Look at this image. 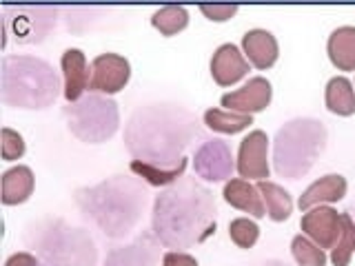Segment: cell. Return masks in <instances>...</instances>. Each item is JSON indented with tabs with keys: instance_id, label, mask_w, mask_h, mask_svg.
Here are the masks:
<instances>
[{
	"instance_id": "32",
	"label": "cell",
	"mask_w": 355,
	"mask_h": 266,
	"mask_svg": "<svg viewBox=\"0 0 355 266\" xmlns=\"http://www.w3.org/2000/svg\"><path fill=\"white\" fill-rule=\"evenodd\" d=\"M162 266H198V260L193 255L182 253V251H169V253H164Z\"/></svg>"
},
{
	"instance_id": "24",
	"label": "cell",
	"mask_w": 355,
	"mask_h": 266,
	"mask_svg": "<svg viewBox=\"0 0 355 266\" xmlns=\"http://www.w3.org/2000/svg\"><path fill=\"white\" fill-rule=\"evenodd\" d=\"M327 109L338 116L355 114V91L347 78H331L327 85Z\"/></svg>"
},
{
	"instance_id": "34",
	"label": "cell",
	"mask_w": 355,
	"mask_h": 266,
	"mask_svg": "<svg viewBox=\"0 0 355 266\" xmlns=\"http://www.w3.org/2000/svg\"><path fill=\"white\" fill-rule=\"evenodd\" d=\"M262 266H286V264H284V262H275V260H273V262H266V264H262Z\"/></svg>"
},
{
	"instance_id": "11",
	"label": "cell",
	"mask_w": 355,
	"mask_h": 266,
	"mask_svg": "<svg viewBox=\"0 0 355 266\" xmlns=\"http://www.w3.org/2000/svg\"><path fill=\"white\" fill-rule=\"evenodd\" d=\"M266 151H269V138H266V133L260 129L251 131L249 136L240 142L236 169L242 180H258L260 182V180H266V177H269L271 169H269Z\"/></svg>"
},
{
	"instance_id": "16",
	"label": "cell",
	"mask_w": 355,
	"mask_h": 266,
	"mask_svg": "<svg viewBox=\"0 0 355 266\" xmlns=\"http://www.w3.org/2000/svg\"><path fill=\"white\" fill-rule=\"evenodd\" d=\"M62 78H64V89L62 94L67 98V103H78L83 98L85 89H89V66H87V58L80 49H67L62 53Z\"/></svg>"
},
{
	"instance_id": "25",
	"label": "cell",
	"mask_w": 355,
	"mask_h": 266,
	"mask_svg": "<svg viewBox=\"0 0 355 266\" xmlns=\"http://www.w3.org/2000/svg\"><path fill=\"white\" fill-rule=\"evenodd\" d=\"M205 125L211 131L218 133H240L244 131L249 125H253L251 116L244 114H236V111H222V109H207L205 111Z\"/></svg>"
},
{
	"instance_id": "17",
	"label": "cell",
	"mask_w": 355,
	"mask_h": 266,
	"mask_svg": "<svg viewBox=\"0 0 355 266\" xmlns=\"http://www.w3.org/2000/svg\"><path fill=\"white\" fill-rule=\"evenodd\" d=\"M242 49H244V58L253 64L255 69L266 71L271 69L277 60V40L271 31L266 29H251L242 36Z\"/></svg>"
},
{
	"instance_id": "4",
	"label": "cell",
	"mask_w": 355,
	"mask_h": 266,
	"mask_svg": "<svg viewBox=\"0 0 355 266\" xmlns=\"http://www.w3.org/2000/svg\"><path fill=\"white\" fill-rule=\"evenodd\" d=\"M60 94V78L49 62L31 55H5L0 64V100L16 109H47Z\"/></svg>"
},
{
	"instance_id": "6",
	"label": "cell",
	"mask_w": 355,
	"mask_h": 266,
	"mask_svg": "<svg viewBox=\"0 0 355 266\" xmlns=\"http://www.w3.org/2000/svg\"><path fill=\"white\" fill-rule=\"evenodd\" d=\"M327 147V127L315 118H297L286 122L273 140L275 173L297 180L311 171Z\"/></svg>"
},
{
	"instance_id": "9",
	"label": "cell",
	"mask_w": 355,
	"mask_h": 266,
	"mask_svg": "<svg viewBox=\"0 0 355 266\" xmlns=\"http://www.w3.org/2000/svg\"><path fill=\"white\" fill-rule=\"evenodd\" d=\"M131 78V64L125 55L118 53H100L92 62V82L89 89L94 94H118L127 87Z\"/></svg>"
},
{
	"instance_id": "22",
	"label": "cell",
	"mask_w": 355,
	"mask_h": 266,
	"mask_svg": "<svg viewBox=\"0 0 355 266\" xmlns=\"http://www.w3.org/2000/svg\"><path fill=\"white\" fill-rule=\"evenodd\" d=\"M258 188L262 193L264 206H266V215H269L273 222H284L288 220L293 211V200L288 195L286 188H282L280 184L269 182V180H260Z\"/></svg>"
},
{
	"instance_id": "28",
	"label": "cell",
	"mask_w": 355,
	"mask_h": 266,
	"mask_svg": "<svg viewBox=\"0 0 355 266\" xmlns=\"http://www.w3.org/2000/svg\"><path fill=\"white\" fill-rule=\"evenodd\" d=\"M291 253L297 266H324L327 255L324 249H320L315 242H311L306 236H295L291 242Z\"/></svg>"
},
{
	"instance_id": "33",
	"label": "cell",
	"mask_w": 355,
	"mask_h": 266,
	"mask_svg": "<svg viewBox=\"0 0 355 266\" xmlns=\"http://www.w3.org/2000/svg\"><path fill=\"white\" fill-rule=\"evenodd\" d=\"M5 266H40V260H38L33 253L20 251V253H14V255H11V258L5 262Z\"/></svg>"
},
{
	"instance_id": "27",
	"label": "cell",
	"mask_w": 355,
	"mask_h": 266,
	"mask_svg": "<svg viewBox=\"0 0 355 266\" xmlns=\"http://www.w3.org/2000/svg\"><path fill=\"white\" fill-rule=\"evenodd\" d=\"M353 253H355V220L347 211V213H342V233L338 244L331 251V262L336 266H349Z\"/></svg>"
},
{
	"instance_id": "23",
	"label": "cell",
	"mask_w": 355,
	"mask_h": 266,
	"mask_svg": "<svg viewBox=\"0 0 355 266\" xmlns=\"http://www.w3.org/2000/svg\"><path fill=\"white\" fill-rule=\"evenodd\" d=\"M131 171L136 173L140 180H144L151 186H171V184H175L178 180H180V177H184L187 158L180 164L169 166V169H162V166H153V164H147V162L133 160L131 162Z\"/></svg>"
},
{
	"instance_id": "1",
	"label": "cell",
	"mask_w": 355,
	"mask_h": 266,
	"mask_svg": "<svg viewBox=\"0 0 355 266\" xmlns=\"http://www.w3.org/2000/svg\"><path fill=\"white\" fill-rule=\"evenodd\" d=\"M151 233L166 249H191L216 233V200L193 177H180L153 202Z\"/></svg>"
},
{
	"instance_id": "2",
	"label": "cell",
	"mask_w": 355,
	"mask_h": 266,
	"mask_svg": "<svg viewBox=\"0 0 355 266\" xmlns=\"http://www.w3.org/2000/svg\"><path fill=\"white\" fill-rule=\"evenodd\" d=\"M200 133L191 111L178 105H147L129 118L125 144L140 162L169 169L184 160V149Z\"/></svg>"
},
{
	"instance_id": "20",
	"label": "cell",
	"mask_w": 355,
	"mask_h": 266,
	"mask_svg": "<svg viewBox=\"0 0 355 266\" xmlns=\"http://www.w3.org/2000/svg\"><path fill=\"white\" fill-rule=\"evenodd\" d=\"M33 186H36V177H33L29 166H11L3 173V195H0V200H3L5 206L22 204L33 193Z\"/></svg>"
},
{
	"instance_id": "7",
	"label": "cell",
	"mask_w": 355,
	"mask_h": 266,
	"mask_svg": "<svg viewBox=\"0 0 355 266\" xmlns=\"http://www.w3.org/2000/svg\"><path fill=\"white\" fill-rule=\"evenodd\" d=\"M67 127L78 140L87 144H100L114 138L120 127V111L118 105L107 96L89 94L83 96L78 103L64 107Z\"/></svg>"
},
{
	"instance_id": "30",
	"label": "cell",
	"mask_w": 355,
	"mask_h": 266,
	"mask_svg": "<svg viewBox=\"0 0 355 266\" xmlns=\"http://www.w3.org/2000/svg\"><path fill=\"white\" fill-rule=\"evenodd\" d=\"M25 155V140L18 131L5 127L3 129V160L11 162Z\"/></svg>"
},
{
	"instance_id": "15",
	"label": "cell",
	"mask_w": 355,
	"mask_h": 266,
	"mask_svg": "<svg viewBox=\"0 0 355 266\" xmlns=\"http://www.w3.org/2000/svg\"><path fill=\"white\" fill-rule=\"evenodd\" d=\"M249 73V60L236 44H222L211 58V76L220 87H231Z\"/></svg>"
},
{
	"instance_id": "21",
	"label": "cell",
	"mask_w": 355,
	"mask_h": 266,
	"mask_svg": "<svg viewBox=\"0 0 355 266\" xmlns=\"http://www.w3.org/2000/svg\"><path fill=\"white\" fill-rule=\"evenodd\" d=\"M329 58L340 71H355V27H340L329 38Z\"/></svg>"
},
{
	"instance_id": "14",
	"label": "cell",
	"mask_w": 355,
	"mask_h": 266,
	"mask_svg": "<svg viewBox=\"0 0 355 266\" xmlns=\"http://www.w3.org/2000/svg\"><path fill=\"white\" fill-rule=\"evenodd\" d=\"M160 255V242L153 233H142L129 247H116L107 253L105 266H155Z\"/></svg>"
},
{
	"instance_id": "26",
	"label": "cell",
	"mask_w": 355,
	"mask_h": 266,
	"mask_svg": "<svg viewBox=\"0 0 355 266\" xmlns=\"http://www.w3.org/2000/svg\"><path fill=\"white\" fill-rule=\"evenodd\" d=\"M151 25L158 29L162 36H175L189 25V14L180 5H166L158 9L151 18Z\"/></svg>"
},
{
	"instance_id": "5",
	"label": "cell",
	"mask_w": 355,
	"mask_h": 266,
	"mask_svg": "<svg viewBox=\"0 0 355 266\" xmlns=\"http://www.w3.org/2000/svg\"><path fill=\"white\" fill-rule=\"evenodd\" d=\"M27 244L47 266H96L98 249L85 229L64 220H40L27 229Z\"/></svg>"
},
{
	"instance_id": "13",
	"label": "cell",
	"mask_w": 355,
	"mask_h": 266,
	"mask_svg": "<svg viewBox=\"0 0 355 266\" xmlns=\"http://www.w3.org/2000/svg\"><path fill=\"white\" fill-rule=\"evenodd\" d=\"M271 96H273L271 82L266 80V78L258 76V78H251L247 85L236 89V91L222 96V107H227V111L251 116L269 107Z\"/></svg>"
},
{
	"instance_id": "31",
	"label": "cell",
	"mask_w": 355,
	"mask_h": 266,
	"mask_svg": "<svg viewBox=\"0 0 355 266\" xmlns=\"http://www.w3.org/2000/svg\"><path fill=\"white\" fill-rule=\"evenodd\" d=\"M200 11H202L209 20L225 22V20H231L238 14V5H202Z\"/></svg>"
},
{
	"instance_id": "3",
	"label": "cell",
	"mask_w": 355,
	"mask_h": 266,
	"mask_svg": "<svg viewBox=\"0 0 355 266\" xmlns=\"http://www.w3.org/2000/svg\"><path fill=\"white\" fill-rule=\"evenodd\" d=\"M76 204L107 238H125L136 229L147 204V188L138 177L114 175L76 191Z\"/></svg>"
},
{
	"instance_id": "29",
	"label": "cell",
	"mask_w": 355,
	"mask_h": 266,
	"mask_svg": "<svg viewBox=\"0 0 355 266\" xmlns=\"http://www.w3.org/2000/svg\"><path fill=\"white\" fill-rule=\"evenodd\" d=\"M229 236L240 249H251L260 238V229L249 218H238L229 224Z\"/></svg>"
},
{
	"instance_id": "12",
	"label": "cell",
	"mask_w": 355,
	"mask_h": 266,
	"mask_svg": "<svg viewBox=\"0 0 355 266\" xmlns=\"http://www.w3.org/2000/svg\"><path fill=\"white\" fill-rule=\"evenodd\" d=\"M302 233L320 249H333L342 233V213L331 206H313L302 215Z\"/></svg>"
},
{
	"instance_id": "10",
	"label": "cell",
	"mask_w": 355,
	"mask_h": 266,
	"mask_svg": "<svg viewBox=\"0 0 355 266\" xmlns=\"http://www.w3.org/2000/svg\"><path fill=\"white\" fill-rule=\"evenodd\" d=\"M193 169L207 182H222L231 177L236 164H233L231 147L225 140H207L200 144V149L193 155Z\"/></svg>"
},
{
	"instance_id": "8",
	"label": "cell",
	"mask_w": 355,
	"mask_h": 266,
	"mask_svg": "<svg viewBox=\"0 0 355 266\" xmlns=\"http://www.w3.org/2000/svg\"><path fill=\"white\" fill-rule=\"evenodd\" d=\"M14 11L16 18L3 14V29H5L3 47L7 44L9 33H14V38L18 42H40L55 22V9L51 7H18Z\"/></svg>"
},
{
	"instance_id": "18",
	"label": "cell",
	"mask_w": 355,
	"mask_h": 266,
	"mask_svg": "<svg viewBox=\"0 0 355 266\" xmlns=\"http://www.w3.org/2000/svg\"><path fill=\"white\" fill-rule=\"evenodd\" d=\"M225 195L227 204L236 206L244 213H249L253 218H264L266 215V206H264V200H262V193L258 184H251L249 180H242V177H233L225 184Z\"/></svg>"
},
{
	"instance_id": "19",
	"label": "cell",
	"mask_w": 355,
	"mask_h": 266,
	"mask_svg": "<svg viewBox=\"0 0 355 266\" xmlns=\"http://www.w3.org/2000/svg\"><path fill=\"white\" fill-rule=\"evenodd\" d=\"M344 195H347V180L338 173H331V175L320 177L318 182L311 184L306 191L300 195L297 204L302 211H309L313 206L340 202Z\"/></svg>"
}]
</instances>
